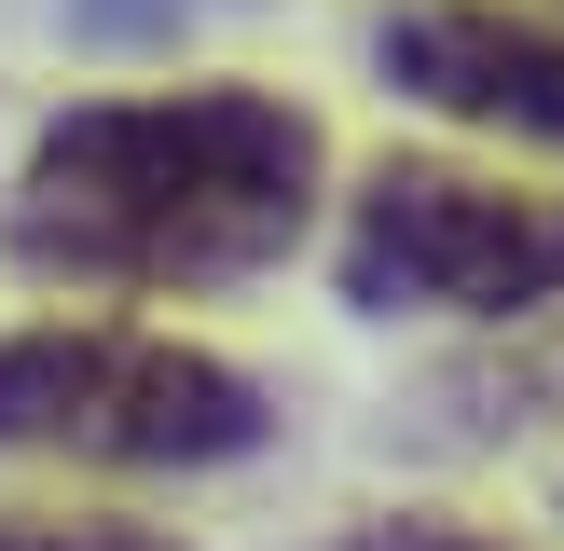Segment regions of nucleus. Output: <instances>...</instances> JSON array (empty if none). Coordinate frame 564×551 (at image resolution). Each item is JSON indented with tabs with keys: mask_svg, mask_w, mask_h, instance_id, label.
I'll use <instances>...</instances> for the list:
<instances>
[{
	"mask_svg": "<svg viewBox=\"0 0 564 551\" xmlns=\"http://www.w3.org/2000/svg\"><path fill=\"white\" fill-rule=\"evenodd\" d=\"M330 138L275 83L83 97L28 138L0 193V248L42 290H235L275 276L317 220Z\"/></svg>",
	"mask_w": 564,
	"mask_h": 551,
	"instance_id": "1",
	"label": "nucleus"
},
{
	"mask_svg": "<svg viewBox=\"0 0 564 551\" xmlns=\"http://www.w3.org/2000/svg\"><path fill=\"white\" fill-rule=\"evenodd\" d=\"M275 441V400L220 345L124 317H42L0 331V455L55 468H235Z\"/></svg>",
	"mask_w": 564,
	"mask_h": 551,
	"instance_id": "2",
	"label": "nucleus"
},
{
	"mask_svg": "<svg viewBox=\"0 0 564 551\" xmlns=\"http://www.w3.org/2000/svg\"><path fill=\"white\" fill-rule=\"evenodd\" d=\"M358 317H455V331H510L564 290V193L482 180L441 152H386L345 193V248H330Z\"/></svg>",
	"mask_w": 564,
	"mask_h": 551,
	"instance_id": "3",
	"label": "nucleus"
},
{
	"mask_svg": "<svg viewBox=\"0 0 564 551\" xmlns=\"http://www.w3.org/2000/svg\"><path fill=\"white\" fill-rule=\"evenodd\" d=\"M386 97L441 110L468 138H510V152H564V14L523 0H400L372 28Z\"/></svg>",
	"mask_w": 564,
	"mask_h": 551,
	"instance_id": "4",
	"label": "nucleus"
},
{
	"mask_svg": "<svg viewBox=\"0 0 564 551\" xmlns=\"http://www.w3.org/2000/svg\"><path fill=\"white\" fill-rule=\"evenodd\" d=\"M441 413H455V428H538V413H564V290L538 317H510V345H496L482 372L441 386Z\"/></svg>",
	"mask_w": 564,
	"mask_h": 551,
	"instance_id": "5",
	"label": "nucleus"
},
{
	"mask_svg": "<svg viewBox=\"0 0 564 551\" xmlns=\"http://www.w3.org/2000/svg\"><path fill=\"white\" fill-rule=\"evenodd\" d=\"M235 14V0H55V28L69 42H180V28Z\"/></svg>",
	"mask_w": 564,
	"mask_h": 551,
	"instance_id": "6",
	"label": "nucleus"
},
{
	"mask_svg": "<svg viewBox=\"0 0 564 551\" xmlns=\"http://www.w3.org/2000/svg\"><path fill=\"white\" fill-rule=\"evenodd\" d=\"M0 551H193L165 523H55V510H0Z\"/></svg>",
	"mask_w": 564,
	"mask_h": 551,
	"instance_id": "7",
	"label": "nucleus"
},
{
	"mask_svg": "<svg viewBox=\"0 0 564 551\" xmlns=\"http://www.w3.org/2000/svg\"><path fill=\"white\" fill-rule=\"evenodd\" d=\"M330 551H510V538H482V523H455V510H372V523H345Z\"/></svg>",
	"mask_w": 564,
	"mask_h": 551,
	"instance_id": "8",
	"label": "nucleus"
}]
</instances>
